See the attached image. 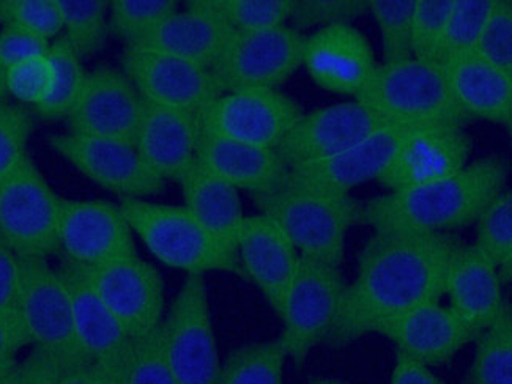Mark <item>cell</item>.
Listing matches in <instances>:
<instances>
[{
	"mask_svg": "<svg viewBox=\"0 0 512 384\" xmlns=\"http://www.w3.org/2000/svg\"><path fill=\"white\" fill-rule=\"evenodd\" d=\"M461 243L454 232H375L361 249L357 279L323 344L339 350L421 304L442 300Z\"/></svg>",
	"mask_w": 512,
	"mask_h": 384,
	"instance_id": "cell-1",
	"label": "cell"
},
{
	"mask_svg": "<svg viewBox=\"0 0 512 384\" xmlns=\"http://www.w3.org/2000/svg\"><path fill=\"white\" fill-rule=\"evenodd\" d=\"M508 177L506 158L484 156L451 177L368 200L361 222L377 233L456 232L475 224Z\"/></svg>",
	"mask_w": 512,
	"mask_h": 384,
	"instance_id": "cell-2",
	"label": "cell"
},
{
	"mask_svg": "<svg viewBox=\"0 0 512 384\" xmlns=\"http://www.w3.org/2000/svg\"><path fill=\"white\" fill-rule=\"evenodd\" d=\"M251 199L281 227L301 257L336 268L346 257L347 232L363 221V204L350 194L281 188Z\"/></svg>",
	"mask_w": 512,
	"mask_h": 384,
	"instance_id": "cell-3",
	"label": "cell"
},
{
	"mask_svg": "<svg viewBox=\"0 0 512 384\" xmlns=\"http://www.w3.org/2000/svg\"><path fill=\"white\" fill-rule=\"evenodd\" d=\"M391 125L461 126L473 122L454 101L442 67L409 62L375 67L355 98Z\"/></svg>",
	"mask_w": 512,
	"mask_h": 384,
	"instance_id": "cell-4",
	"label": "cell"
},
{
	"mask_svg": "<svg viewBox=\"0 0 512 384\" xmlns=\"http://www.w3.org/2000/svg\"><path fill=\"white\" fill-rule=\"evenodd\" d=\"M120 210L133 233L164 265L202 274L226 271L245 277L238 252L224 248L185 207L120 199Z\"/></svg>",
	"mask_w": 512,
	"mask_h": 384,
	"instance_id": "cell-5",
	"label": "cell"
},
{
	"mask_svg": "<svg viewBox=\"0 0 512 384\" xmlns=\"http://www.w3.org/2000/svg\"><path fill=\"white\" fill-rule=\"evenodd\" d=\"M60 196L29 152L0 180V238L18 259H49L59 251Z\"/></svg>",
	"mask_w": 512,
	"mask_h": 384,
	"instance_id": "cell-6",
	"label": "cell"
},
{
	"mask_svg": "<svg viewBox=\"0 0 512 384\" xmlns=\"http://www.w3.org/2000/svg\"><path fill=\"white\" fill-rule=\"evenodd\" d=\"M18 314L30 345L56 359L62 370L90 364L76 339L67 284L48 259H19Z\"/></svg>",
	"mask_w": 512,
	"mask_h": 384,
	"instance_id": "cell-7",
	"label": "cell"
},
{
	"mask_svg": "<svg viewBox=\"0 0 512 384\" xmlns=\"http://www.w3.org/2000/svg\"><path fill=\"white\" fill-rule=\"evenodd\" d=\"M349 282L341 268L301 257L287 293L279 336L287 358L301 367L312 348L323 344L338 320Z\"/></svg>",
	"mask_w": 512,
	"mask_h": 384,
	"instance_id": "cell-8",
	"label": "cell"
},
{
	"mask_svg": "<svg viewBox=\"0 0 512 384\" xmlns=\"http://www.w3.org/2000/svg\"><path fill=\"white\" fill-rule=\"evenodd\" d=\"M174 384H216L218 348L202 274H188L161 323Z\"/></svg>",
	"mask_w": 512,
	"mask_h": 384,
	"instance_id": "cell-9",
	"label": "cell"
},
{
	"mask_svg": "<svg viewBox=\"0 0 512 384\" xmlns=\"http://www.w3.org/2000/svg\"><path fill=\"white\" fill-rule=\"evenodd\" d=\"M305 41V34L287 24L235 32L210 71L223 93L279 89L303 67Z\"/></svg>",
	"mask_w": 512,
	"mask_h": 384,
	"instance_id": "cell-10",
	"label": "cell"
},
{
	"mask_svg": "<svg viewBox=\"0 0 512 384\" xmlns=\"http://www.w3.org/2000/svg\"><path fill=\"white\" fill-rule=\"evenodd\" d=\"M305 111L279 89L224 93L199 114L201 133L278 150Z\"/></svg>",
	"mask_w": 512,
	"mask_h": 384,
	"instance_id": "cell-11",
	"label": "cell"
},
{
	"mask_svg": "<svg viewBox=\"0 0 512 384\" xmlns=\"http://www.w3.org/2000/svg\"><path fill=\"white\" fill-rule=\"evenodd\" d=\"M60 260L95 268L136 257L133 230L119 205L108 200H71L60 197Z\"/></svg>",
	"mask_w": 512,
	"mask_h": 384,
	"instance_id": "cell-12",
	"label": "cell"
},
{
	"mask_svg": "<svg viewBox=\"0 0 512 384\" xmlns=\"http://www.w3.org/2000/svg\"><path fill=\"white\" fill-rule=\"evenodd\" d=\"M48 142L82 175L120 199L145 200L166 189V181L149 169L136 147L128 142L70 133L52 134Z\"/></svg>",
	"mask_w": 512,
	"mask_h": 384,
	"instance_id": "cell-13",
	"label": "cell"
},
{
	"mask_svg": "<svg viewBox=\"0 0 512 384\" xmlns=\"http://www.w3.org/2000/svg\"><path fill=\"white\" fill-rule=\"evenodd\" d=\"M120 70L133 82L142 100L164 108L199 115L224 95L212 71L163 52L125 46Z\"/></svg>",
	"mask_w": 512,
	"mask_h": 384,
	"instance_id": "cell-14",
	"label": "cell"
},
{
	"mask_svg": "<svg viewBox=\"0 0 512 384\" xmlns=\"http://www.w3.org/2000/svg\"><path fill=\"white\" fill-rule=\"evenodd\" d=\"M81 270L131 339H142L160 328L164 320V281L152 263L136 255Z\"/></svg>",
	"mask_w": 512,
	"mask_h": 384,
	"instance_id": "cell-15",
	"label": "cell"
},
{
	"mask_svg": "<svg viewBox=\"0 0 512 384\" xmlns=\"http://www.w3.org/2000/svg\"><path fill=\"white\" fill-rule=\"evenodd\" d=\"M144 100L120 68L98 65L87 71L78 101L67 115L68 133L133 144Z\"/></svg>",
	"mask_w": 512,
	"mask_h": 384,
	"instance_id": "cell-16",
	"label": "cell"
},
{
	"mask_svg": "<svg viewBox=\"0 0 512 384\" xmlns=\"http://www.w3.org/2000/svg\"><path fill=\"white\" fill-rule=\"evenodd\" d=\"M57 270L70 292L76 339L82 353L114 383L127 384L133 339L104 306L79 266L60 260Z\"/></svg>",
	"mask_w": 512,
	"mask_h": 384,
	"instance_id": "cell-17",
	"label": "cell"
},
{
	"mask_svg": "<svg viewBox=\"0 0 512 384\" xmlns=\"http://www.w3.org/2000/svg\"><path fill=\"white\" fill-rule=\"evenodd\" d=\"M390 125L358 101L333 104L303 115L279 145L278 153L290 169L347 152Z\"/></svg>",
	"mask_w": 512,
	"mask_h": 384,
	"instance_id": "cell-18",
	"label": "cell"
},
{
	"mask_svg": "<svg viewBox=\"0 0 512 384\" xmlns=\"http://www.w3.org/2000/svg\"><path fill=\"white\" fill-rule=\"evenodd\" d=\"M416 128L420 126H386L347 152L290 167L282 188L350 194L353 188L377 180Z\"/></svg>",
	"mask_w": 512,
	"mask_h": 384,
	"instance_id": "cell-19",
	"label": "cell"
},
{
	"mask_svg": "<svg viewBox=\"0 0 512 384\" xmlns=\"http://www.w3.org/2000/svg\"><path fill=\"white\" fill-rule=\"evenodd\" d=\"M472 152L473 139L461 126H420L375 181L390 192L427 185L461 172Z\"/></svg>",
	"mask_w": 512,
	"mask_h": 384,
	"instance_id": "cell-20",
	"label": "cell"
},
{
	"mask_svg": "<svg viewBox=\"0 0 512 384\" xmlns=\"http://www.w3.org/2000/svg\"><path fill=\"white\" fill-rule=\"evenodd\" d=\"M303 67L322 89L357 98L377 62L371 43L357 27L336 24L306 37Z\"/></svg>",
	"mask_w": 512,
	"mask_h": 384,
	"instance_id": "cell-21",
	"label": "cell"
},
{
	"mask_svg": "<svg viewBox=\"0 0 512 384\" xmlns=\"http://www.w3.org/2000/svg\"><path fill=\"white\" fill-rule=\"evenodd\" d=\"M238 259L246 279L257 285L281 318L300 260L292 241L267 215L245 216L238 241Z\"/></svg>",
	"mask_w": 512,
	"mask_h": 384,
	"instance_id": "cell-22",
	"label": "cell"
},
{
	"mask_svg": "<svg viewBox=\"0 0 512 384\" xmlns=\"http://www.w3.org/2000/svg\"><path fill=\"white\" fill-rule=\"evenodd\" d=\"M199 136V115L144 101L134 147L158 177L180 183L196 163Z\"/></svg>",
	"mask_w": 512,
	"mask_h": 384,
	"instance_id": "cell-23",
	"label": "cell"
},
{
	"mask_svg": "<svg viewBox=\"0 0 512 384\" xmlns=\"http://www.w3.org/2000/svg\"><path fill=\"white\" fill-rule=\"evenodd\" d=\"M185 12H177L158 24L149 34L128 48L163 52L212 70L235 30L205 7L202 0L186 2Z\"/></svg>",
	"mask_w": 512,
	"mask_h": 384,
	"instance_id": "cell-24",
	"label": "cell"
},
{
	"mask_svg": "<svg viewBox=\"0 0 512 384\" xmlns=\"http://www.w3.org/2000/svg\"><path fill=\"white\" fill-rule=\"evenodd\" d=\"M397 350L427 367L442 366L475 342V334L461 322L451 307L440 301L421 304L377 329Z\"/></svg>",
	"mask_w": 512,
	"mask_h": 384,
	"instance_id": "cell-25",
	"label": "cell"
},
{
	"mask_svg": "<svg viewBox=\"0 0 512 384\" xmlns=\"http://www.w3.org/2000/svg\"><path fill=\"white\" fill-rule=\"evenodd\" d=\"M445 295L449 296L451 311L476 337L494 325L506 303L497 268L475 244L464 241L449 263Z\"/></svg>",
	"mask_w": 512,
	"mask_h": 384,
	"instance_id": "cell-26",
	"label": "cell"
},
{
	"mask_svg": "<svg viewBox=\"0 0 512 384\" xmlns=\"http://www.w3.org/2000/svg\"><path fill=\"white\" fill-rule=\"evenodd\" d=\"M196 159L213 174L237 189H245L251 196L278 191L289 175V166L278 150L253 147L208 134L199 136Z\"/></svg>",
	"mask_w": 512,
	"mask_h": 384,
	"instance_id": "cell-27",
	"label": "cell"
},
{
	"mask_svg": "<svg viewBox=\"0 0 512 384\" xmlns=\"http://www.w3.org/2000/svg\"><path fill=\"white\" fill-rule=\"evenodd\" d=\"M440 67L454 101L470 119L512 130V78L475 54L449 60Z\"/></svg>",
	"mask_w": 512,
	"mask_h": 384,
	"instance_id": "cell-28",
	"label": "cell"
},
{
	"mask_svg": "<svg viewBox=\"0 0 512 384\" xmlns=\"http://www.w3.org/2000/svg\"><path fill=\"white\" fill-rule=\"evenodd\" d=\"M180 186L186 210L224 248L238 252V241L245 221L238 189L213 174L197 159L190 172L180 181Z\"/></svg>",
	"mask_w": 512,
	"mask_h": 384,
	"instance_id": "cell-29",
	"label": "cell"
},
{
	"mask_svg": "<svg viewBox=\"0 0 512 384\" xmlns=\"http://www.w3.org/2000/svg\"><path fill=\"white\" fill-rule=\"evenodd\" d=\"M48 59L54 73L51 90L46 100L34 108V114L45 122H59L67 119L78 101L86 82L87 71L82 67L81 57L62 35L51 41Z\"/></svg>",
	"mask_w": 512,
	"mask_h": 384,
	"instance_id": "cell-30",
	"label": "cell"
},
{
	"mask_svg": "<svg viewBox=\"0 0 512 384\" xmlns=\"http://www.w3.org/2000/svg\"><path fill=\"white\" fill-rule=\"evenodd\" d=\"M475 342V358L465 384H512V309L508 300L494 325Z\"/></svg>",
	"mask_w": 512,
	"mask_h": 384,
	"instance_id": "cell-31",
	"label": "cell"
},
{
	"mask_svg": "<svg viewBox=\"0 0 512 384\" xmlns=\"http://www.w3.org/2000/svg\"><path fill=\"white\" fill-rule=\"evenodd\" d=\"M286 359L279 337L243 345L224 359L216 384H282Z\"/></svg>",
	"mask_w": 512,
	"mask_h": 384,
	"instance_id": "cell-32",
	"label": "cell"
},
{
	"mask_svg": "<svg viewBox=\"0 0 512 384\" xmlns=\"http://www.w3.org/2000/svg\"><path fill=\"white\" fill-rule=\"evenodd\" d=\"M478 251L497 268L501 284L512 281V192L505 188L476 219Z\"/></svg>",
	"mask_w": 512,
	"mask_h": 384,
	"instance_id": "cell-33",
	"label": "cell"
},
{
	"mask_svg": "<svg viewBox=\"0 0 512 384\" xmlns=\"http://www.w3.org/2000/svg\"><path fill=\"white\" fill-rule=\"evenodd\" d=\"M62 18V37L81 59L106 46L109 35V0H56Z\"/></svg>",
	"mask_w": 512,
	"mask_h": 384,
	"instance_id": "cell-34",
	"label": "cell"
},
{
	"mask_svg": "<svg viewBox=\"0 0 512 384\" xmlns=\"http://www.w3.org/2000/svg\"><path fill=\"white\" fill-rule=\"evenodd\" d=\"M494 0H453L438 65L473 56Z\"/></svg>",
	"mask_w": 512,
	"mask_h": 384,
	"instance_id": "cell-35",
	"label": "cell"
},
{
	"mask_svg": "<svg viewBox=\"0 0 512 384\" xmlns=\"http://www.w3.org/2000/svg\"><path fill=\"white\" fill-rule=\"evenodd\" d=\"M208 10L223 18L235 32H259L284 26L294 0H202Z\"/></svg>",
	"mask_w": 512,
	"mask_h": 384,
	"instance_id": "cell-36",
	"label": "cell"
},
{
	"mask_svg": "<svg viewBox=\"0 0 512 384\" xmlns=\"http://www.w3.org/2000/svg\"><path fill=\"white\" fill-rule=\"evenodd\" d=\"M177 12L175 0H111L109 34L131 45Z\"/></svg>",
	"mask_w": 512,
	"mask_h": 384,
	"instance_id": "cell-37",
	"label": "cell"
},
{
	"mask_svg": "<svg viewBox=\"0 0 512 384\" xmlns=\"http://www.w3.org/2000/svg\"><path fill=\"white\" fill-rule=\"evenodd\" d=\"M416 0H371V13L382 32L383 65L412 60L410 37Z\"/></svg>",
	"mask_w": 512,
	"mask_h": 384,
	"instance_id": "cell-38",
	"label": "cell"
},
{
	"mask_svg": "<svg viewBox=\"0 0 512 384\" xmlns=\"http://www.w3.org/2000/svg\"><path fill=\"white\" fill-rule=\"evenodd\" d=\"M453 0H416L410 49L416 62L437 63Z\"/></svg>",
	"mask_w": 512,
	"mask_h": 384,
	"instance_id": "cell-39",
	"label": "cell"
},
{
	"mask_svg": "<svg viewBox=\"0 0 512 384\" xmlns=\"http://www.w3.org/2000/svg\"><path fill=\"white\" fill-rule=\"evenodd\" d=\"M475 56L512 78V2L494 0Z\"/></svg>",
	"mask_w": 512,
	"mask_h": 384,
	"instance_id": "cell-40",
	"label": "cell"
},
{
	"mask_svg": "<svg viewBox=\"0 0 512 384\" xmlns=\"http://www.w3.org/2000/svg\"><path fill=\"white\" fill-rule=\"evenodd\" d=\"M371 13V0H294L290 23L298 32L314 27L352 24Z\"/></svg>",
	"mask_w": 512,
	"mask_h": 384,
	"instance_id": "cell-41",
	"label": "cell"
},
{
	"mask_svg": "<svg viewBox=\"0 0 512 384\" xmlns=\"http://www.w3.org/2000/svg\"><path fill=\"white\" fill-rule=\"evenodd\" d=\"M19 27L54 41L62 34L56 0H0V27Z\"/></svg>",
	"mask_w": 512,
	"mask_h": 384,
	"instance_id": "cell-42",
	"label": "cell"
},
{
	"mask_svg": "<svg viewBox=\"0 0 512 384\" xmlns=\"http://www.w3.org/2000/svg\"><path fill=\"white\" fill-rule=\"evenodd\" d=\"M35 130V114L19 103L0 108V180L27 153V144Z\"/></svg>",
	"mask_w": 512,
	"mask_h": 384,
	"instance_id": "cell-43",
	"label": "cell"
},
{
	"mask_svg": "<svg viewBox=\"0 0 512 384\" xmlns=\"http://www.w3.org/2000/svg\"><path fill=\"white\" fill-rule=\"evenodd\" d=\"M127 384H174L167 366L163 331L133 340Z\"/></svg>",
	"mask_w": 512,
	"mask_h": 384,
	"instance_id": "cell-44",
	"label": "cell"
},
{
	"mask_svg": "<svg viewBox=\"0 0 512 384\" xmlns=\"http://www.w3.org/2000/svg\"><path fill=\"white\" fill-rule=\"evenodd\" d=\"M52 67L48 56L26 60L5 73L8 95L15 96L19 104L37 108L46 100L52 85Z\"/></svg>",
	"mask_w": 512,
	"mask_h": 384,
	"instance_id": "cell-45",
	"label": "cell"
},
{
	"mask_svg": "<svg viewBox=\"0 0 512 384\" xmlns=\"http://www.w3.org/2000/svg\"><path fill=\"white\" fill-rule=\"evenodd\" d=\"M49 49L51 41L35 32L12 26L0 29V63L5 70L26 60L46 57Z\"/></svg>",
	"mask_w": 512,
	"mask_h": 384,
	"instance_id": "cell-46",
	"label": "cell"
},
{
	"mask_svg": "<svg viewBox=\"0 0 512 384\" xmlns=\"http://www.w3.org/2000/svg\"><path fill=\"white\" fill-rule=\"evenodd\" d=\"M62 367L45 351L32 348L29 355L16 361L5 384H57Z\"/></svg>",
	"mask_w": 512,
	"mask_h": 384,
	"instance_id": "cell-47",
	"label": "cell"
},
{
	"mask_svg": "<svg viewBox=\"0 0 512 384\" xmlns=\"http://www.w3.org/2000/svg\"><path fill=\"white\" fill-rule=\"evenodd\" d=\"M21 265L18 255L0 238V314L19 315Z\"/></svg>",
	"mask_w": 512,
	"mask_h": 384,
	"instance_id": "cell-48",
	"label": "cell"
},
{
	"mask_svg": "<svg viewBox=\"0 0 512 384\" xmlns=\"http://www.w3.org/2000/svg\"><path fill=\"white\" fill-rule=\"evenodd\" d=\"M30 345L19 315L0 314V366L18 361L19 351Z\"/></svg>",
	"mask_w": 512,
	"mask_h": 384,
	"instance_id": "cell-49",
	"label": "cell"
},
{
	"mask_svg": "<svg viewBox=\"0 0 512 384\" xmlns=\"http://www.w3.org/2000/svg\"><path fill=\"white\" fill-rule=\"evenodd\" d=\"M391 384H445L440 378L431 372V369L405 355L401 350H396V364H394Z\"/></svg>",
	"mask_w": 512,
	"mask_h": 384,
	"instance_id": "cell-50",
	"label": "cell"
},
{
	"mask_svg": "<svg viewBox=\"0 0 512 384\" xmlns=\"http://www.w3.org/2000/svg\"><path fill=\"white\" fill-rule=\"evenodd\" d=\"M57 384H117L104 375L97 366L86 364V366L75 367V369L65 370L60 375Z\"/></svg>",
	"mask_w": 512,
	"mask_h": 384,
	"instance_id": "cell-51",
	"label": "cell"
},
{
	"mask_svg": "<svg viewBox=\"0 0 512 384\" xmlns=\"http://www.w3.org/2000/svg\"><path fill=\"white\" fill-rule=\"evenodd\" d=\"M5 73H7V70H5V68L2 67V63H0V108L5 106V104L10 103V101H8V96L10 95H8Z\"/></svg>",
	"mask_w": 512,
	"mask_h": 384,
	"instance_id": "cell-52",
	"label": "cell"
},
{
	"mask_svg": "<svg viewBox=\"0 0 512 384\" xmlns=\"http://www.w3.org/2000/svg\"><path fill=\"white\" fill-rule=\"evenodd\" d=\"M15 362H10V364H5V366H0V384L7 383L8 375L12 372L13 366H15Z\"/></svg>",
	"mask_w": 512,
	"mask_h": 384,
	"instance_id": "cell-53",
	"label": "cell"
},
{
	"mask_svg": "<svg viewBox=\"0 0 512 384\" xmlns=\"http://www.w3.org/2000/svg\"><path fill=\"white\" fill-rule=\"evenodd\" d=\"M309 384H350V383H346V381H341V380H334V378L317 377V378H312V380L309 381Z\"/></svg>",
	"mask_w": 512,
	"mask_h": 384,
	"instance_id": "cell-54",
	"label": "cell"
}]
</instances>
